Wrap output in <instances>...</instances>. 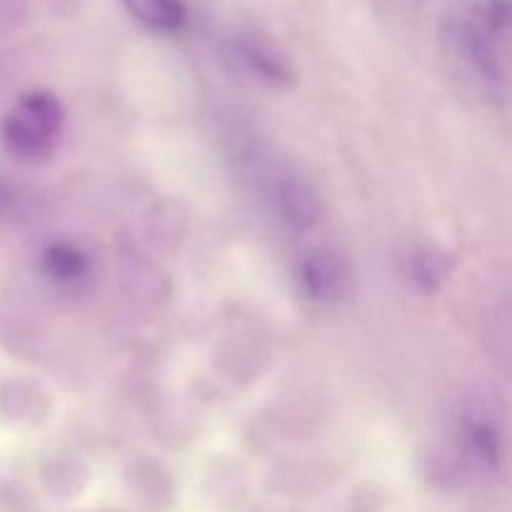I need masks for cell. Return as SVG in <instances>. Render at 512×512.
<instances>
[{"mask_svg":"<svg viewBox=\"0 0 512 512\" xmlns=\"http://www.w3.org/2000/svg\"><path fill=\"white\" fill-rule=\"evenodd\" d=\"M498 40L500 35L490 33L483 23H465L455 30L458 55L490 90H503L508 83V65Z\"/></svg>","mask_w":512,"mask_h":512,"instance_id":"cell-4","label":"cell"},{"mask_svg":"<svg viewBox=\"0 0 512 512\" xmlns=\"http://www.w3.org/2000/svg\"><path fill=\"white\" fill-rule=\"evenodd\" d=\"M450 270H453V260L443 250L420 248L408 258V278L425 293L438 290L450 275Z\"/></svg>","mask_w":512,"mask_h":512,"instance_id":"cell-9","label":"cell"},{"mask_svg":"<svg viewBox=\"0 0 512 512\" xmlns=\"http://www.w3.org/2000/svg\"><path fill=\"white\" fill-rule=\"evenodd\" d=\"M123 8L155 30H180L185 25V8L180 0H120Z\"/></svg>","mask_w":512,"mask_h":512,"instance_id":"cell-8","label":"cell"},{"mask_svg":"<svg viewBox=\"0 0 512 512\" xmlns=\"http://www.w3.org/2000/svg\"><path fill=\"white\" fill-rule=\"evenodd\" d=\"M463 463L468 478L495 475L508 455V433L503 413L495 400L485 395H470L455 415L453 443L448 445Z\"/></svg>","mask_w":512,"mask_h":512,"instance_id":"cell-1","label":"cell"},{"mask_svg":"<svg viewBox=\"0 0 512 512\" xmlns=\"http://www.w3.org/2000/svg\"><path fill=\"white\" fill-rule=\"evenodd\" d=\"M235 53L240 55L245 68L260 80L270 85H288L293 83V68H290L288 58L280 53L275 45L265 43L260 38H240L235 43Z\"/></svg>","mask_w":512,"mask_h":512,"instance_id":"cell-6","label":"cell"},{"mask_svg":"<svg viewBox=\"0 0 512 512\" xmlns=\"http://www.w3.org/2000/svg\"><path fill=\"white\" fill-rule=\"evenodd\" d=\"M490 33L503 35L512 28V0H488L480 10V20Z\"/></svg>","mask_w":512,"mask_h":512,"instance_id":"cell-10","label":"cell"},{"mask_svg":"<svg viewBox=\"0 0 512 512\" xmlns=\"http://www.w3.org/2000/svg\"><path fill=\"white\" fill-rule=\"evenodd\" d=\"M298 283L315 303H335L350 290V265L330 248H315L298 263Z\"/></svg>","mask_w":512,"mask_h":512,"instance_id":"cell-3","label":"cell"},{"mask_svg":"<svg viewBox=\"0 0 512 512\" xmlns=\"http://www.w3.org/2000/svg\"><path fill=\"white\" fill-rule=\"evenodd\" d=\"M60 123H63V110L53 95H25L3 123L5 148L18 158H43L58 138Z\"/></svg>","mask_w":512,"mask_h":512,"instance_id":"cell-2","label":"cell"},{"mask_svg":"<svg viewBox=\"0 0 512 512\" xmlns=\"http://www.w3.org/2000/svg\"><path fill=\"white\" fill-rule=\"evenodd\" d=\"M275 205L283 223L295 230H310L323 220V203L318 193L295 175H288L275 185Z\"/></svg>","mask_w":512,"mask_h":512,"instance_id":"cell-5","label":"cell"},{"mask_svg":"<svg viewBox=\"0 0 512 512\" xmlns=\"http://www.w3.org/2000/svg\"><path fill=\"white\" fill-rule=\"evenodd\" d=\"M43 273L58 285H78L88 278L90 263L75 245L55 243L43 253Z\"/></svg>","mask_w":512,"mask_h":512,"instance_id":"cell-7","label":"cell"}]
</instances>
